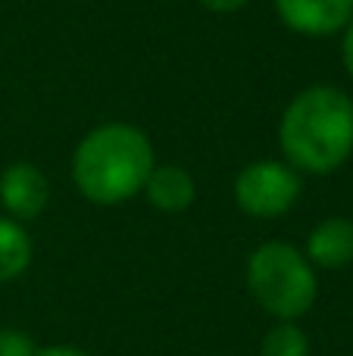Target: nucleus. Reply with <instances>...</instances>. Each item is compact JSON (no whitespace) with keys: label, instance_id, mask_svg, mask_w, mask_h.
Segmentation results:
<instances>
[{"label":"nucleus","instance_id":"20e7f679","mask_svg":"<svg viewBox=\"0 0 353 356\" xmlns=\"http://www.w3.org/2000/svg\"><path fill=\"white\" fill-rule=\"evenodd\" d=\"M235 203L254 219L291 213L304 191V175L285 160H254L235 175Z\"/></svg>","mask_w":353,"mask_h":356},{"label":"nucleus","instance_id":"f03ea898","mask_svg":"<svg viewBox=\"0 0 353 356\" xmlns=\"http://www.w3.org/2000/svg\"><path fill=\"white\" fill-rule=\"evenodd\" d=\"M154 166V144L138 125L104 122L75 147L72 181L85 200L97 207H119L141 194Z\"/></svg>","mask_w":353,"mask_h":356},{"label":"nucleus","instance_id":"0eeeda50","mask_svg":"<svg viewBox=\"0 0 353 356\" xmlns=\"http://www.w3.org/2000/svg\"><path fill=\"white\" fill-rule=\"evenodd\" d=\"M306 259L316 269H344L353 263V219L329 216L306 234Z\"/></svg>","mask_w":353,"mask_h":356},{"label":"nucleus","instance_id":"7ed1b4c3","mask_svg":"<svg viewBox=\"0 0 353 356\" xmlns=\"http://www.w3.org/2000/svg\"><path fill=\"white\" fill-rule=\"evenodd\" d=\"M247 291L275 322H297L319 297L316 266L291 241H266L244 266Z\"/></svg>","mask_w":353,"mask_h":356},{"label":"nucleus","instance_id":"ddd939ff","mask_svg":"<svg viewBox=\"0 0 353 356\" xmlns=\"http://www.w3.org/2000/svg\"><path fill=\"white\" fill-rule=\"evenodd\" d=\"M197 3L210 13H238V10H244L250 0H197Z\"/></svg>","mask_w":353,"mask_h":356},{"label":"nucleus","instance_id":"1a4fd4ad","mask_svg":"<svg viewBox=\"0 0 353 356\" xmlns=\"http://www.w3.org/2000/svg\"><path fill=\"white\" fill-rule=\"evenodd\" d=\"M31 253H35V244L25 225L0 213V284L25 275V269L31 266Z\"/></svg>","mask_w":353,"mask_h":356},{"label":"nucleus","instance_id":"f257e3e1","mask_svg":"<svg viewBox=\"0 0 353 356\" xmlns=\"http://www.w3.org/2000/svg\"><path fill=\"white\" fill-rule=\"evenodd\" d=\"M279 147L300 175H329L353 156V97L335 85L297 91L279 119Z\"/></svg>","mask_w":353,"mask_h":356},{"label":"nucleus","instance_id":"39448f33","mask_svg":"<svg viewBox=\"0 0 353 356\" xmlns=\"http://www.w3.org/2000/svg\"><path fill=\"white\" fill-rule=\"evenodd\" d=\"M50 203V181L35 163H10L0 172V207L3 216L16 222H31L47 209Z\"/></svg>","mask_w":353,"mask_h":356},{"label":"nucleus","instance_id":"6e6552de","mask_svg":"<svg viewBox=\"0 0 353 356\" xmlns=\"http://www.w3.org/2000/svg\"><path fill=\"white\" fill-rule=\"evenodd\" d=\"M141 194L160 213H185L197 200V181L185 166L166 163V166H154Z\"/></svg>","mask_w":353,"mask_h":356},{"label":"nucleus","instance_id":"9d476101","mask_svg":"<svg viewBox=\"0 0 353 356\" xmlns=\"http://www.w3.org/2000/svg\"><path fill=\"white\" fill-rule=\"evenodd\" d=\"M260 356H310V338L297 322H275L263 338Z\"/></svg>","mask_w":353,"mask_h":356},{"label":"nucleus","instance_id":"f8f14e48","mask_svg":"<svg viewBox=\"0 0 353 356\" xmlns=\"http://www.w3.org/2000/svg\"><path fill=\"white\" fill-rule=\"evenodd\" d=\"M341 63H344V72L353 81V19L347 22V29L341 31Z\"/></svg>","mask_w":353,"mask_h":356},{"label":"nucleus","instance_id":"4468645a","mask_svg":"<svg viewBox=\"0 0 353 356\" xmlns=\"http://www.w3.org/2000/svg\"><path fill=\"white\" fill-rule=\"evenodd\" d=\"M35 356H91V353L72 344H54V347H38Z\"/></svg>","mask_w":353,"mask_h":356},{"label":"nucleus","instance_id":"9b49d317","mask_svg":"<svg viewBox=\"0 0 353 356\" xmlns=\"http://www.w3.org/2000/svg\"><path fill=\"white\" fill-rule=\"evenodd\" d=\"M38 347L19 328H0V356H35Z\"/></svg>","mask_w":353,"mask_h":356},{"label":"nucleus","instance_id":"423d86ee","mask_svg":"<svg viewBox=\"0 0 353 356\" xmlns=\"http://www.w3.org/2000/svg\"><path fill=\"white\" fill-rule=\"evenodd\" d=\"M281 25L304 38H335L353 19V0H275Z\"/></svg>","mask_w":353,"mask_h":356}]
</instances>
